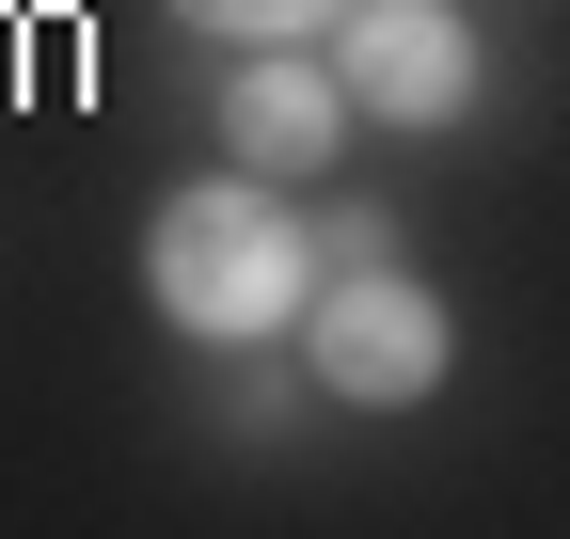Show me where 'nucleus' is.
Returning <instances> with one entry per match:
<instances>
[{
  "mask_svg": "<svg viewBox=\"0 0 570 539\" xmlns=\"http://www.w3.org/2000/svg\"><path fill=\"white\" fill-rule=\"evenodd\" d=\"M333 286V254L285 223V175H206L175 190L159 223H142V302H159L175 333H206V350H269V333H302Z\"/></svg>",
  "mask_w": 570,
  "mask_h": 539,
  "instance_id": "nucleus-1",
  "label": "nucleus"
},
{
  "mask_svg": "<svg viewBox=\"0 0 570 539\" xmlns=\"http://www.w3.org/2000/svg\"><path fill=\"white\" fill-rule=\"evenodd\" d=\"M333 80L365 127H460L475 111V32H460V0H348L333 17Z\"/></svg>",
  "mask_w": 570,
  "mask_h": 539,
  "instance_id": "nucleus-3",
  "label": "nucleus"
},
{
  "mask_svg": "<svg viewBox=\"0 0 570 539\" xmlns=\"http://www.w3.org/2000/svg\"><path fill=\"white\" fill-rule=\"evenodd\" d=\"M302 365H317V396H348V413H412V396H444L460 317H444V302H428L412 270L381 254V270H333V286H317Z\"/></svg>",
  "mask_w": 570,
  "mask_h": 539,
  "instance_id": "nucleus-2",
  "label": "nucleus"
},
{
  "mask_svg": "<svg viewBox=\"0 0 570 539\" xmlns=\"http://www.w3.org/2000/svg\"><path fill=\"white\" fill-rule=\"evenodd\" d=\"M223 144L254 159V175H333V144H348V80H333V48H254V63H223Z\"/></svg>",
  "mask_w": 570,
  "mask_h": 539,
  "instance_id": "nucleus-4",
  "label": "nucleus"
},
{
  "mask_svg": "<svg viewBox=\"0 0 570 539\" xmlns=\"http://www.w3.org/2000/svg\"><path fill=\"white\" fill-rule=\"evenodd\" d=\"M333 17L348 0H175V32L206 48H333Z\"/></svg>",
  "mask_w": 570,
  "mask_h": 539,
  "instance_id": "nucleus-5",
  "label": "nucleus"
}]
</instances>
